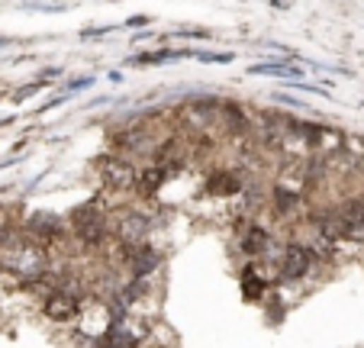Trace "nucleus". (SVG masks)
I'll return each instance as SVG.
<instances>
[{
	"instance_id": "1",
	"label": "nucleus",
	"mask_w": 364,
	"mask_h": 348,
	"mask_svg": "<svg viewBox=\"0 0 364 348\" xmlns=\"http://www.w3.org/2000/svg\"><path fill=\"white\" fill-rule=\"evenodd\" d=\"M71 229L81 245H88V248H100L103 242L113 236V226L107 223V216H103L97 207H81L71 216Z\"/></svg>"
},
{
	"instance_id": "2",
	"label": "nucleus",
	"mask_w": 364,
	"mask_h": 348,
	"mask_svg": "<svg viewBox=\"0 0 364 348\" xmlns=\"http://www.w3.org/2000/svg\"><path fill=\"white\" fill-rule=\"evenodd\" d=\"M97 168H100V184L110 190H136V168L129 165V161L123 158V155H107V158L97 161Z\"/></svg>"
},
{
	"instance_id": "3",
	"label": "nucleus",
	"mask_w": 364,
	"mask_h": 348,
	"mask_svg": "<svg viewBox=\"0 0 364 348\" xmlns=\"http://www.w3.org/2000/svg\"><path fill=\"white\" fill-rule=\"evenodd\" d=\"M316 255L310 252V245H300V242H290V245L281 252L277 258V277H287V281H300V277L310 274Z\"/></svg>"
},
{
	"instance_id": "4",
	"label": "nucleus",
	"mask_w": 364,
	"mask_h": 348,
	"mask_svg": "<svg viewBox=\"0 0 364 348\" xmlns=\"http://www.w3.org/2000/svg\"><path fill=\"white\" fill-rule=\"evenodd\" d=\"M42 313L52 319V323H71V319L81 313V297L74 294V290H65V287L45 290Z\"/></svg>"
},
{
	"instance_id": "5",
	"label": "nucleus",
	"mask_w": 364,
	"mask_h": 348,
	"mask_svg": "<svg viewBox=\"0 0 364 348\" xmlns=\"http://www.w3.org/2000/svg\"><path fill=\"white\" fill-rule=\"evenodd\" d=\"M26 232H30V239L39 242L42 248H52V245H61L68 236L65 223L55 216H33L30 223H26Z\"/></svg>"
},
{
	"instance_id": "6",
	"label": "nucleus",
	"mask_w": 364,
	"mask_h": 348,
	"mask_svg": "<svg viewBox=\"0 0 364 348\" xmlns=\"http://www.w3.org/2000/svg\"><path fill=\"white\" fill-rule=\"evenodd\" d=\"M168 178H171V171H168L165 165H146V168H139V174H136V194L155 197L161 187H165Z\"/></svg>"
},
{
	"instance_id": "7",
	"label": "nucleus",
	"mask_w": 364,
	"mask_h": 348,
	"mask_svg": "<svg viewBox=\"0 0 364 348\" xmlns=\"http://www.w3.org/2000/svg\"><path fill=\"white\" fill-rule=\"evenodd\" d=\"M242 174L239 171H213L210 178H206V190H210L213 197H235L242 190Z\"/></svg>"
},
{
	"instance_id": "8",
	"label": "nucleus",
	"mask_w": 364,
	"mask_h": 348,
	"mask_svg": "<svg viewBox=\"0 0 364 348\" xmlns=\"http://www.w3.org/2000/svg\"><path fill=\"white\" fill-rule=\"evenodd\" d=\"M242 252L248 258H264L271 252V236L264 226H248L245 236H242Z\"/></svg>"
},
{
	"instance_id": "9",
	"label": "nucleus",
	"mask_w": 364,
	"mask_h": 348,
	"mask_svg": "<svg viewBox=\"0 0 364 348\" xmlns=\"http://www.w3.org/2000/svg\"><path fill=\"white\" fill-rule=\"evenodd\" d=\"M271 203H274L277 216H290L300 203H303V194L293 190V187H287V184H274V187H271Z\"/></svg>"
},
{
	"instance_id": "10",
	"label": "nucleus",
	"mask_w": 364,
	"mask_h": 348,
	"mask_svg": "<svg viewBox=\"0 0 364 348\" xmlns=\"http://www.w3.org/2000/svg\"><path fill=\"white\" fill-rule=\"evenodd\" d=\"M223 126H226L229 136H242V132L248 129V120L235 103H226V107H223Z\"/></svg>"
}]
</instances>
